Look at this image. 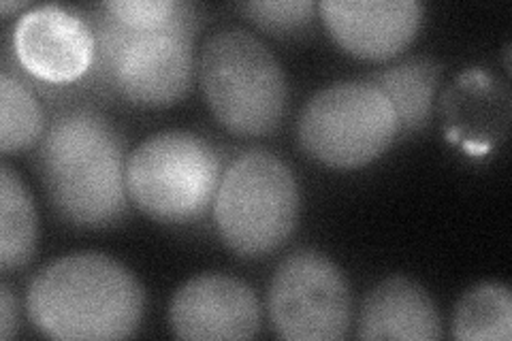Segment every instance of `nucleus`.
Returning <instances> with one entry per match:
<instances>
[{"label":"nucleus","instance_id":"18","mask_svg":"<svg viewBox=\"0 0 512 341\" xmlns=\"http://www.w3.org/2000/svg\"><path fill=\"white\" fill-rule=\"evenodd\" d=\"M18 329V303L7 284L0 286V339H11Z\"/></svg>","mask_w":512,"mask_h":341},{"label":"nucleus","instance_id":"14","mask_svg":"<svg viewBox=\"0 0 512 341\" xmlns=\"http://www.w3.org/2000/svg\"><path fill=\"white\" fill-rule=\"evenodd\" d=\"M37 211L24 182L9 165L0 169V267L26 265L37 248Z\"/></svg>","mask_w":512,"mask_h":341},{"label":"nucleus","instance_id":"8","mask_svg":"<svg viewBox=\"0 0 512 341\" xmlns=\"http://www.w3.org/2000/svg\"><path fill=\"white\" fill-rule=\"evenodd\" d=\"M267 307L276 333L291 341L342 339L352 322L346 275L329 256L312 248L295 250L278 265Z\"/></svg>","mask_w":512,"mask_h":341},{"label":"nucleus","instance_id":"7","mask_svg":"<svg viewBox=\"0 0 512 341\" xmlns=\"http://www.w3.org/2000/svg\"><path fill=\"white\" fill-rule=\"evenodd\" d=\"M397 133L393 105L372 81H340L318 90L297 124L301 148L331 169L370 165Z\"/></svg>","mask_w":512,"mask_h":341},{"label":"nucleus","instance_id":"12","mask_svg":"<svg viewBox=\"0 0 512 341\" xmlns=\"http://www.w3.org/2000/svg\"><path fill=\"white\" fill-rule=\"evenodd\" d=\"M357 337L436 341L442 337V322L436 303L421 284L393 275L367 292Z\"/></svg>","mask_w":512,"mask_h":341},{"label":"nucleus","instance_id":"19","mask_svg":"<svg viewBox=\"0 0 512 341\" xmlns=\"http://www.w3.org/2000/svg\"><path fill=\"white\" fill-rule=\"evenodd\" d=\"M24 7H28V3H24V0H20V3H9V0H5V3L0 5V9H3L5 15L11 13V11H20V9H24Z\"/></svg>","mask_w":512,"mask_h":341},{"label":"nucleus","instance_id":"15","mask_svg":"<svg viewBox=\"0 0 512 341\" xmlns=\"http://www.w3.org/2000/svg\"><path fill=\"white\" fill-rule=\"evenodd\" d=\"M453 335L461 341H510V288L498 282H485L470 288L455 307Z\"/></svg>","mask_w":512,"mask_h":341},{"label":"nucleus","instance_id":"13","mask_svg":"<svg viewBox=\"0 0 512 341\" xmlns=\"http://www.w3.org/2000/svg\"><path fill=\"white\" fill-rule=\"evenodd\" d=\"M372 84L387 96L399 122V131H421L431 120L434 94L440 81V64L419 56L376 73Z\"/></svg>","mask_w":512,"mask_h":341},{"label":"nucleus","instance_id":"11","mask_svg":"<svg viewBox=\"0 0 512 341\" xmlns=\"http://www.w3.org/2000/svg\"><path fill=\"white\" fill-rule=\"evenodd\" d=\"M318 9L338 45L365 60H389L406 50L423 18L416 0H323Z\"/></svg>","mask_w":512,"mask_h":341},{"label":"nucleus","instance_id":"3","mask_svg":"<svg viewBox=\"0 0 512 341\" xmlns=\"http://www.w3.org/2000/svg\"><path fill=\"white\" fill-rule=\"evenodd\" d=\"M86 22L94 37L92 81L139 107H169L184 99L195 79L197 9L171 24L143 26L116 18L103 3Z\"/></svg>","mask_w":512,"mask_h":341},{"label":"nucleus","instance_id":"2","mask_svg":"<svg viewBox=\"0 0 512 341\" xmlns=\"http://www.w3.org/2000/svg\"><path fill=\"white\" fill-rule=\"evenodd\" d=\"M28 316L54 339H124L146 310L135 275L99 252H77L47 265L30 282Z\"/></svg>","mask_w":512,"mask_h":341},{"label":"nucleus","instance_id":"5","mask_svg":"<svg viewBox=\"0 0 512 341\" xmlns=\"http://www.w3.org/2000/svg\"><path fill=\"white\" fill-rule=\"evenodd\" d=\"M297 220L299 186L276 154L250 150L224 171L214 199V222L233 252H274L293 235Z\"/></svg>","mask_w":512,"mask_h":341},{"label":"nucleus","instance_id":"17","mask_svg":"<svg viewBox=\"0 0 512 341\" xmlns=\"http://www.w3.org/2000/svg\"><path fill=\"white\" fill-rule=\"evenodd\" d=\"M250 22L269 32H293L310 24L314 3L312 0H252L239 5Z\"/></svg>","mask_w":512,"mask_h":341},{"label":"nucleus","instance_id":"4","mask_svg":"<svg viewBox=\"0 0 512 341\" xmlns=\"http://www.w3.org/2000/svg\"><path fill=\"white\" fill-rule=\"evenodd\" d=\"M205 101L216 120L242 137L276 131L286 109V79L274 52L244 28L205 41L199 64Z\"/></svg>","mask_w":512,"mask_h":341},{"label":"nucleus","instance_id":"9","mask_svg":"<svg viewBox=\"0 0 512 341\" xmlns=\"http://www.w3.org/2000/svg\"><path fill=\"white\" fill-rule=\"evenodd\" d=\"M13 52L30 75L47 84H69L90 73L94 37L82 13L41 5L15 24Z\"/></svg>","mask_w":512,"mask_h":341},{"label":"nucleus","instance_id":"16","mask_svg":"<svg viewBox=\"0 0 512 341\" xmlns=\"http://www.w3.org/2000/svg\"><path fill=\"white\" fill-rule=\"evenodd\" d=\"M45 116L37 96L7 69L0 75V148L3 154L26 150L43 137Z\"/></svg>","mask_w":512,"mask_h":341},{"label":"nucleus","instance_id":"6","mask_svg":"<svg viewBox=\"0 0 512 341\" xmlns=\"http://www.w3.org/2000/svg\"><path fill=\"white\" fill-rule=\"evenodd\" d=\"M220 180L218 152L188 131L152 135L126 160L128 199L158 222L201 218L214 205Z\"/></svg>","mask_w":512,"mask_h":341},{"label":"nucleus","instance_id":"10","mask_svg":"<svg viewBox=\"0 0 512 341\" xmlns=\"http://www.w3.org/2000/svg\"><path fill=\"white\" fill-rule=\"evenodd\" d=\"M169 322L180 339H252L261 329V305L242 280L205 273L175 292Z\"/></svg>","mask_w":512,"mask_h":341},{"label":"nucleus","instance_id":"1","mask_svg":"<svg viewBox=\"0 0 512 341\" xmlns=\"http://www.w3.org/2000/svg\"><path fill=\"white\" fill-rule=\"evenodd\" d=\"M126 145L94 109H71L43 133L37 165L58 214L82 229H105L128 209Z\"/></svg>","mask_w":512,"mask_h":341}]
</instances>
